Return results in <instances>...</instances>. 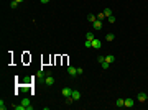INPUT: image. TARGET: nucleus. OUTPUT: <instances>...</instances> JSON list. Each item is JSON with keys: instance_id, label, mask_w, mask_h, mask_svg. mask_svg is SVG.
<instances>
[{"instance_id": "21", "label": "nucleus", "mask_w": 148, "mask_h": 110, "mask_svg": "<svg viewBox=\"0 0 148 110\" xmlns=\"http://www.w3.org/2000/svg\"><path fill=\"white\" fill-rule=\"evenodd\" d=\"M102 18H105V15H104V12H102V13H97V20H101V21H102Z\"/></svg>"}, {"instance_id": "2", "label": "nucleus", "mask_w": 148, "mask_h": 110, "mask_svg": "<svg viewBox=\"0 0 148 110\" xmlns=\"http://www.w3.org/2000/svg\"><path fill=\"white\" fill-rule=\"evenodd\" d=\"M21 104L25 105V109H27V110H33V105L30 104V99H23V100H21Z\"/></svg>"}, {"instance_id": "9", "label": "nucleus", "mask_w": 148, "mask_h": 110, "mask_svg": "<svg viewBox=\"0 0 148 110\" xmlns=\"http://www.w3.org/2000/svg\"><path fill=\"white\" fill-rule=\"evenodd\" d=\"M133 104H135V100L133 99H125V107H133Z\"/></svg>"}, {"instance_id": "25", "label": "nucleus", "mask_w": 148, "mask_h": 110, "mask_svg": "<svg viewBox=\"0 0 148 110\" xmlns=\"http://www.w3.org/2000/svg\"><path fill=\"white\" fill-rule=\"evenodd\" d=\"M40 2H41V3H48L49 0H40Z\"/></svg>"}, {"instance_id": "4", "label": "nucleus", "mask_w": 148, "mask_h": 110, "mask_svg": "<svg viewBox=\"0 0 148 110\" xmlns=\"http://www.w3.org/2000/svg\"><path fill=\"white\" fill-rule=\"evenodd\" d=\"M61 94H63L64 97H69V95L73 94V91H71L69 87H63V91H61Z\"/></svg>"}, {"instance_id": "14", "label": "nucleus", "mask_w": 148, "mask_h": 110, "mask_svg": "<svg viewBox=\"0 0 148 110\" xmlns=\"http://www.w3.org/2000/svg\"><path fill=\"white\" fill-rule=\"evenodd\" d=\"M87 20H89V21H95V20H97V17H95V15H92V13H91V15H89V17H87Z\"/></svg>"}, {"instance_id": "6", "label": "nucleus", "mask_w": 148, "mask_h": 110, "mask_svg": "<svg viewBox=\"0 0 148 110\" xmlns=\"http://www.w3.org/2000/svg\"><path fill=\"white\" fill-rule=\"evenodd\" d=\"M137 99H138V102H145L147 100V94H145V92H138Z\"/></svg>"}, {"instance_id": "1", "label": "nucleus", "mask_w": 148, "mask_h": 110, "mask_svg": "<svg viewBox=\"0 0 148 110\" xmlns=\"http://www.w3.org/2000/svg\"><path fill=\"white\" fill-rule=\"evenodd\" d=\"M92 48H95V49H101V48H102V41L94 38V39H92Z\"/></svg>"}, {"instance_id": "24", "label": "nucleus", "mask_w": 148, "mask_h": 110, "mask_svg": "<svg viewBox=\"0 0 148 110\" xmlns=\"http://www.w3.org/2000/svg\"><path fill=\"white\" fill-rule=\"evenodd\" d=\"M97 59H99V63H101V64H102V63H104V61H105V56H99V58H97Z\"/></svg>"}, {"instance_id": "13", "label": "nucleus", "mask_w": 148, "mask_h": 110, "mask_svg": "<svg viewBox=\"0 0 148 110\" xmlns=\"http://www.w3.org/2000/svg\"><path fill=\"white\" fill-rule=\"evenodd\" d=\"M12 107H13L15 110H27V109H25V105H23V104H20V105H12Z\"/></svg>"}, {"instance_id": "11", "label": "nucleus", "mask_w": 148, "mask_h": 110, "mask_svg": "<svg viewBox=\"0 0 148 110\" xmlns=\"http://www.w3.org/2000/svg\"><path fill=\"white\" fill-rule=\"evenodd\" d=\"M105 61L109 63V64H112L114 61H115V56H112V54H109V56H105Z\"/></svg>"}, {"instance_id": "12", "label": "nucleus", "mask_w": 148, "mask_h": 110, "mask_svg": "<svg viewBox=\"0 0 148 110\" xmlns=\"http://www.w3.org/2000/svg\"><path fill=\"white\" fill-rule=\"evenodd\" d=\"M105 39H107V41H114V39H115V35H114V33H107Z\"/></svg>"}, {"instance_id": "3", "label": "nucleus", "mask_w": 148, "mask_h": 110, "mask_svg": "<svg viewBox=\"0 0 148 110\" xmlns=\"http://www.w3.org/2000/svg\"><path fill=\"white\" fill-rule=\"evenodd\" d=\"M45 82H46V85H53V84H54V77H53L51 74H48L46 79H45Z\"/></svg>"}, {"instance_id": "22", "label": "nucleus", "mask_w": 148, "mask_h": 110, "mask_svg": "<svg viewBox=\"0 0 148 110\" xmlns=\"http://www.w3.org/2000/svg\"><path fill=\"white\" fill-rule=\"evenodd\" d=\"M109 18V23H115V17L114 15H110V17H107Z\"/></svg>"}, {"instance_id": "17", "label": "nucleus", "mask_w": 148, "mask_h": 110, "mask_svg": "<svg viewBox=\"0 0 148 110\" xmlns=\"http://www.w3.org/2000/svg\"><path fill=\"white\" fill-rule=\"evenodd\" d=\"M86 39H89V41H92V39H94V35L91 33V31H89V33L86 35Z\"/></svg>"}, {"instance_id": "8", "label": "nucleus", "mask_w": 148, "mask_h": 110, "mask_svg": "<svg viewBox=\"0 0 148 110\" xmlns=\"http://www.w3.org/2000/svg\"><path fill=\"white\" fill-rule=\"evenodd\" d=\"M67 72L71 74V76H77V69L73 67V66H69V67H67Z\"/></svg>"}, {"instance_id": "5", "label": "nucleus", "mask_w": 148, "mask_h": 110, "mask_svg": "<svg viewBox=\"0 0 148 110\" xmlns=\"http://www.w3.org/2000/svg\"><path fill=\"white\" fill-rule=\"evenodd\" d=\"M92 28L94 30H102V21L101 20H95V21L92 23Z\"/></svg>"}, {"instance_id": "10", "label": "nucleus", "mask_w": 148, "mask_h": 110, "mask_svg": "<svg viewBox=\"0 0 148 110\" xmlns=\"http://www.w3.org/2000/svg\"><path fill=\"white\" fill-rule=\"evenodd\" d=\"M115 105H117V107H125V99H117Z\"/></svg>"}, {"instance_id": "19", "label": "nucleus", "mask_w": 148, "mask_h": 110, "mask_svg": "<svg viewBox=\"0 0 148 110\" xmlns=\"http://www.w3.org/2000/svg\"><path fill=\"white\" fill-rule=\"evenodd\" d=\"M101 66H102V69H109V63H107V61H104Z\"/></svg>"}, {"instance_id": "20", "label": "nucleus", "mask_w": 148, "mask_h": 110, "mask_svg": "<svg viewBox=\"0 0 148 110\" xmlns=\"http://www.w3.org/2000/svg\"><path fill=\"white\" fill-rule=\"evenodd\" d=\"M17 5H18V2H17V0H13V2L10 3V7H12V8H17Z\"/></svg>"}, {"instance_id": "23", "label": "nucleus", "mask_w": 148, "mask_h": 110, "mask_svg": "<svg viewBox=\"0 0 148 110\" xmlns=\"http://www.w3.org/2000/svg\"><path fill=\"white\" fill-rule=\"evenodd\" d=\"M5 109H7V105L3 104V100H0V110H5Z\"/></svg>"}, {"instance_id": "18", "label": "nucleus", "mask_w": 148, "mask_h": 110, "mask_svg": "<svg viewBox=\"0 0 148 110\" xmlns=\"http://www.w3.org/2000/svg\"><path fill=\"white\" fill-rule=\"evenodd\" d=\"M86 48H92V41H89V39H86V43H84Z\"/></svg>"}, {"instance_id": "15", "label": "nucleus", "mask_w": 148, "mask_h": 110, "mask_svg": "<svg viewBox=\"0 0 148 110\" xmlns=\"http://www.w3.org/2000/svg\"><path fill=\"white\" fill-rule=\"evenodd\" d=\"M73 97H71V95H69V97H66V105H71V104H73Z\"/></svg>"}, {"instance_id": "16", "label": "nucleus", "mask_w": 148, "mask_h": 110, "mask_svg": "<svg viewBox=\"0 0 148 110\" xmlns=\"http://www.w3.org/2000/svg\"><path fill=\"white\" fill-rule=\"evenodd\" d=\"M104 15H105V17H110V15H112V10L110 8H105V10H104Z\"/></svg>"}, {"instance_id": "7", "label": "nucleus", "mask_w": 148, "mask_h": 110, "mask_svg": "<svg viewBox=\"0 0 148 110\" xmlns=\"http://www.w3.org/2000/svg\"><path fill=\"white\" fill-rule=\"evenodd\" d=\"M71 97H73L74 100H79V99H81V92H79V91H73Z\"/></svg>"}, {"instance_id": "26", "label": "nucleus", "mask_w": 148, "mask_h": 110, "mask_svg": "<svg viewBox=\"0 0 148 110\" xmlns=\"http://www.w3.org/2000/svg\"><path fill=\"white\" fill-rule=\"evenodd\" d=\"M17 2H18V3H21V2H23V0H17Z\"/></svg>"}]
</instances>
